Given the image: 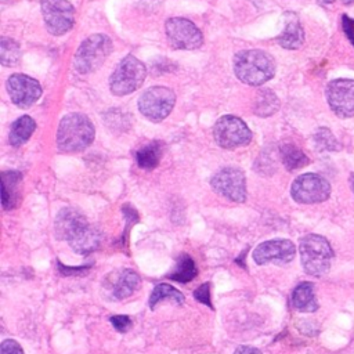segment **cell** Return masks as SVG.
<instances>
[{"mask_svg": "<svg viewBox=\"0 0 354 354\" xmlns=\"http://www.w3.org/2000/svg\"><path fill=\"white\" fill-rule=\"evenodd\" d=\"M55 236L64 239L77 254H90L101 245L102 235L98 228L88 224L84 214L79 210L62 209L54 221Z\"/></svg>", "mask_w": 354, "mask_h": 354, "instance_id": "6da1fadb", "label": "cell"}, {"mask_svg": "<svg viewBox=\"0 0 354 354\" xmlns=\"http://www.w3.org/2000/svg\"><path fill=\"white\" fill-rule=\"evenodd\" d=\"M236 77L249 86H261L275 73L274 58L263 50H243L232 61Z\"/></svg>", "mask_w": 354, "mask_h": 354, "instance_id": "7a4b0ae2", "label": "cell"}, {"mask_svg": "<svg viewBox=\"0 0 354 354\" xmlns=\"http://www.w3.org/2000/svg\"><path fill=\"white\" fill-rule=\"evenodd\" d=\"M94 126L83 113H69L62 118L57 131V145L62 152H80L94 140Z\"/></svg>", "mask_w": 354, "mask_h": 354, "instance_id": "3957f363", "label": "cell"}, {"mask_svg": "<svg viewBox=\"0 0 354 354\" xmlns=\"http://www.w3.org/2000/svg\"><path fill=\"white\" fill-rule=\"evenodd\" d=\"M303 270L313 277H322L330 268L333 250L326 238L317 234L304 235L299 242Z\"/></svg>", "mask_w": 354, "mask_h": 354, "instance_id": "277c9868", "label": "cell"}, {"mask_svg": "<svg viewBox=\"0 0 354 354\" xmlns=\"http://www.w3.org/2000/svg\"><path fill=\"white\" fill-rule=\"evenodd\" d=\"M112 51V40L102 33H95L82 41L75 53L73 66L79 73H90L98 69L109 53Z\"/></svg>", "mask_w": 354, "mask_h": 354, "instance_id": "5b68a950", "label": "cell"}, {"mask_svg": "<svg viewBox=\"0 0 354 354\" xmlns=\"http://www.w3.org/2000/svg\"><path fill=\"white\" fill-rule=\"evenodd\" d=\"M145 65L134 55H126L109 77V88L115 95H127L136 91L145 80Z\"/></svg>", "mask_w": 354, "mask_h": 354, "instance_id": "8992f818", "label": "cell"}, {"mask_svg": "<svg viewBox=\"0 0 354 354\" xmlns=\"http://www.w3.org/2000/svg\"><path fill=\"white\" fill-rule=\"evenodd\" d=\"M216 142L225 149H235L245 147L252 141V131L246 123L232 115L221 116L213 129Z\"/></svg>", "mask_w": 354, "mask_h": 354, "instance_id": "52a82bcc", "label": "cell"}, {"mask_svg": "<svg viewBox=\"0 0 354 354\" xmlns=\"http://www.w3.org/2000/svg\"><path fill=\"white\" fill-rule=\"evenodd\" d=\"M176 102L174 93L163 86H155L147 88L140 100L138 109L140 112L152 122H160L171 112Z\"/></svg>", "mask_w": 354, "mask_h": 354, "instance_id": "ba28073f", "label": "cell"}, {"mask_svg": "<svg viewBox=\"0 0 354 354\" xmlns=\"http://www.w3.org/2000/svg\"><path fill=\"white\" fill-rule=\"evenodd\" d=\"M290 195L299 203H319L329 198L330 184L319 174L306 173L292 183Z\"/></svg>", "mask_w": 354, "mask_h": 354, "instance_id": "9c48e42d", "label": "cell"}, {"mask_svg": "<svg viewBox=\"0 0 354 354\" xmlns=\"http://www.w3.org/2000/svg\"><path fill=\"white\" fill-rule=\"evenodd\" d=\"M44 24L54 36H61L72 29L75 24V8L68 0H41Z\"/></svg>", "mask_w": 354, "mask_h": 354, "instance_id": "30bf717a", "label": "cell"}, {"mask_svg": "<svg viewBox=\"0 0 354 354\" xmlns=\"http://www.w3.org/2000/svg\"><path fill=\"white\" fill-rule=\"evenodd\" d=\"M212 188L221 196L232 202H243L246 199L245 173L238 167H224L218 170L210 180Z\"/></svg>", "mask_w": 354, "mask_h": 354, "instance_id": "8fae6325", "label": "cell"}, {"mask_svg": "<svg viewBox=\"0 0 354 354\" xmlns=\"http://www.w3.org/2000/svg\"><path fill=\"white\" fill-rule=\"evenodd\" d=\"M166 36L176 48L195 50L203 43V36L199 28L185 18H170L165 24Z\"/></svg>", "mask_w": 354, "mask_h": 354, "instance_id": "7c38bea8", "label": "cell"}, {"mask_svg": "<svg viewBox=\"0 0 354 354\" xmlns=\"http://www.w3.org/2000/svg\"><path fill=\"white\" fill-rule=\"evenodd\" d=\"M326 100L339 118L354 116V80L335 79L326 86Z\"/></svg>", "mask_w": 354, "mask_h": 354, "instance_id": "4fadbf2b", "label": "cell"}, {"mask_svg": "<svg viewBox=\"0 0 354 354\" xmlns=\"http://www.w3.org/2000/svg\"><path fill=\"white\" fill-rule=\"evenodd\" d=\"M7 91L17 106L29 108L40 98L41 86L28 75L14 73L7 80Z\"/></svg>", "mask_w": 354, "mask_h": 354, "instance_id": "5bb4252c", "label": "cell"}, {"mask_svg": "<svg viewBox=\"0 0 354 354\" xmlns=\"http://www.w3.org/2000/svg\"><path fill=\"white\" fill-rule=\"evenodd\" d=\"M296 248L289 239H270L261 242L253 250V260L256 264L263 266L267 263L285 264L293 260Z\"/></svg>", "mask_w": 354, "mask_h": 354, "instance_id": "9a60e30c", "label": "cell"}, {"mask_svg": "<svg viewBox=\"0 0 354 354\" xmlns=\"http://www.w3.org/2000/svg\"><path fill=\"white\" fill-rule=\"evenodd\" d=\"M140 286V277L130 268L116 270L109 274L104 282V288L108 290L112 300H122L131 296Z\"/></svg>", "mask_w": 354, "mask_h": 354, "instance_id": "2e32d148", "label": "cell"}, {"mask_svg": "<svg viewBox=\"0 0 354 354\" xmlns=\"http://www.w3.org/2000/svg\"><path fill=\"white\" fill-rule=\"evenodd\" d=\"M22 174L15 170L1 173V203L4 210L14 209L21 199Z\"/></svg>", "mask_w": 354, "mask_h": 354, "instance_id": "e0dca14e", "label": "cell"}, {"mask_svg": "<svg viewBox=\"0 0 354 354\" xmlns=\"http://www.w3.org/2000/svg\"><path fill=\"white\" fill-rule=\"evenodd\" d=\"M285 18H286L285 29L277 37V40L281 47L288 48V50H296V48L301 47V44L304 41V30H303L296 14L286 12Z\"/></svg>", "mask_w": 354, "mask_h": 354, "instance_id": "ac0fdd59", "label": "cell"}, {"mask_svg": "<svg viewBox=\"0 0 354 354\" xmlns=\"http://www.w3.org/2000/svg\"><path fill=\"white\" fill-rule=\"evenodd\" d=\"M292 306L301 313H314L318 308L314 285L311 282H301L293 289Z\"/></svg>", "mask_w": 354, "mask_h": 354, "instance_id": "d6986e66", "label": "cell"}, {"mask_svg": "<svg viewBox=\"0 0 354 354\" xmlns=\"http://www.w3.org/2000/svg\"><path fill=\"white\" fill-rule=\"evenodd\" d=\"M163 153V144L160 141H152L145 145H142L137 152H136V160L137 165L141 169L151 170L155 169L162 158Z\"/></svg>", "mask_w": 354, "mask_h": 354, "instance_id": "ffe728a7", "label": "cell"}, {"mask_svg": "<svg viewBox=\"0 0 354 354\" xmlns=\"http://www.w3.org/2000/svg\"><path fill=\"white\" fill-rule=\"evenodd\" d=\"M35 129H36V123L30 116L24 115L21 118H18L11 124V129H10V137H8L10 144L12 147H21L30 138Z\"/></svg>", "mask_w": 354, "mask_h": 354, "instance_id": "44dd1931", "label": "cell"}, {"mask_svg": "<svg viewBox=\"0 0 354 354\" xmlns=\"http://www.w3.org/2000/svg\"><path fill=\"white\" fill-rule=\"evenodd\" d=\"M198 275V268L192 257L187 253H181L177 259L174 270L169 274V278L181 283L192 281Z\"/></svg>", "mask_w": 354, "mask_h": 354, "instance_id": "7402d4cb", "label": "cell"}, {"mask_svg": "<svg viewBox=\"0 0 354 354\" xmlns=\"http://www.w3.org/2000/svg\"><path fill=\"white\" fill-rule=\"evenodd\" d=\"M281 159L288 170L301 169L303 166L308 165V162H310L307 155L300 148H297L295 144H290V142L282 144Z\"/></svg>", "mask_w": 354, "mask_h": 354, "instance_id": "603a6c76", "label": "cell"}, {"mask_svg": "<svg viewBox=\"0 0 354 354\" xmlns=\"http://www.w3.org/2000/svg\"><path fill=\"white\" fill-rule=\"evenodd\" d=\"M162 300H170V301H173L174 304H183L184 303V295L180 292V290H177L176 288H173L171 285H167V283H158L155 288H153V290H152V293H151V296H149V307L153 310L155 308V306L158 304V303H160Z\"/></svg>", "mask_w": 354, "mask_h": 354, "instance_id": "cb8c5ba5", "label": "cell"}, {"mask_svg": "<svg viewBox=\"0 0 354 354\" xmlns=\"http://www.w3.org/2000/svg\"><path fill=\"white\" fill-rule=\"evenodd\" d=\"M279 108V100L271 90H263L256 98L254 113L260 116H270Z\"/></svg>", "mask_w": 354, "mask_h": 354, "instance_id": "d4e9b609", "label": "cell"}, {"mask_svg": "<svg viewBox=\"0 0 354 354\" xmlns=\"http://www.w3.org/2000/svg\"><path fill=\"white\" fill-rule=\"evenodd\" d=\"M21 58V48L17 41L8 37L0 39V62L4 66L15 65Z\"/></svg>", "mask_w": 354, "mask_h": 354, "instance_id": "484cf974", "label": "cell"}, {"mask_svg": "<svg viewBox=\"0 0 354 354\" xmlns=\"http://www.w3.org/2000/svg\"><path fill=\"white\" fill-rule=\"evenodd\" d=\"M314 145L318 151H340L342 145L336 140V137L332 134V131L326 127H319L314 136Z\"/></svg>", "mask_w": 354, "mask_h": 354, "instance_id": "4316f807", "label": "cell"}, {"mask_svg": "<svg viewBox=\"0 0 354 354\" xmlns=\"http://www.w3.org/2000/svg\"><path fill=\"white\" fill-rule=\"evenodd\" d=\"M194 297H195L198 301H201V303L206 304L207 307L213 308L212 301H210V283H209V282H205V283H202L199 288H196V289L194 290Z\"/></svg>", "mask_w": 354, "mask_h": 354, "instance_id": "83f0119b", "label": "cell"}, {"mask_svg": "<svg viewBox=\"0 0 354 354\" xmlns=\"http://www.w3.org/2000/svg\"><path fill=\"white\" fill-rule=\"evenodd\" d=\"M111 324L113 325V328L120 332V333H124L129 330V328L131 326V319L130 317L127 315H113L109 318Z\"/></svg>", "mask_w": 354, "mask_h": 354, "instance_id": "f1b7e54d", "label": "cell"}, {"mask_svg": "<svg viewBox=\"0 0 354 354\" xmlns=\"http://www.w3.org/2000/svg\"><path fill=\"white\" fill-rule=\"evenodd\" d=\"M0 354H24V350L17 340L7 339L0 346Z\"/></svg>", "mask_w": 354, "mask_h": 354, "instance_id": "f546056e", "label": "cell"}, {"mask_svg": "<svg viewBox=\"0 0 354 354\" xmlns=\"http://www.w3.org/2000/svg\"><path fill=\"white\" fill-rule=\"evenodd\" d=\"M342 26L346 37L350 40V43L354 46V21L348 18L347 15L342 17Z\"/></svg>", "mask_w": 354, "mask_h": 354, "instance_id": "4dcf8cb0", "label": "cell"}, {"mask_svg": "<svg viewBox=\"0 0 354 354\" xmlns=\"http://www.w3.org/2000/svg\"><path fill=\"white\" fill-rule=\"evenodd\" d=\"M234 354H263L259 348L252 347V346H239L236 347Z\"/></svg>", "mask_w": 354, "mask_h": 354, "instance_id": "1f68e13d", "label": "cell"}, {"mask_svg": "<svg viewBox=\"0 0 354 354\" xmlns=\"http://www.w3.org/2000/svg\"><path fill=\"white\" fill-rule=\"evenodd\" d=\"M350 185H351V189L354 192V173L350 176Z\"/></svg>", "mask_w": 354, "mask_h": 354, "instance_id": "d6a6232c", "label": "cell"}, {"mask_svg": "<svg viewBox=\"0 0 354 354\" xmlns=\"http://www.w3.org/2000/svg\"><path fill=\"white\" fill-rule=\"evenodd\" d=\"M343 4H346V6H348V4H353L354 3V0H340Z\"/></svg>", "mask_w": 354, "mask_h": 354, "instance_id": "836d02e7", "label": "cell"}, {"mask_svg": "<svg viewBox=\"0 0 354 354\" xmlns=\"http://www.w3.org/2000/svg\"><path fill=\"white\" fill-rule=\"evenodd\" d=\"M321 3H324V4H329V3H333V0H319Z\"/></svg>", "mask_w": 354, "mask_h": 354, "instance_id": "e575fe53", "label": "cell"}]
</instances>
